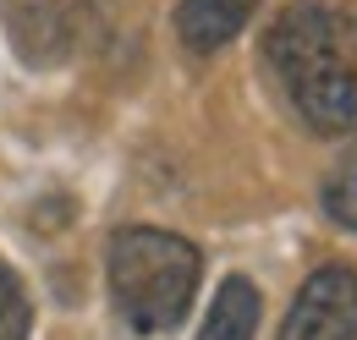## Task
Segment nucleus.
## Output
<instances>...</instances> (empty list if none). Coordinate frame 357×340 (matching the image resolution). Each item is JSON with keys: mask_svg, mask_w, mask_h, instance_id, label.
Listing matches in <instances>:
<instances>
[{"mask_svg": "<svg viewBox=\"0 0 357 340\" xmlns=\"http://www.w3.org/2000/svg\"><path fill=\"white\" fill-rule=\"evenodd\" d=\"M264 66L324 137L357 132V17L330 0L286 6L264 33Z\"/></svg>", "mask_w": 357, "mask_h": 340, "instance_id": "f257e3e1", "label": "nucleus"}, {"mask_svg": "<svg viewBox=\"0 0 357 340\" xmlns=\"http://www.w3.org/2000/svg\"><path fill=\"white\" fill-rule=\"evenodd\" d=\"M28 324H33V307L22 297L17 275L0 263V340H28Z\"/></svg>", "mask_w": 357, "mask_h": 340, "instance_id": "0eeeda50", "label": "nucleus"}, {"mask_svg": "<svg viewBox=\"0 0 357 340\" xmlns=\"http://www.w3.org/2000/svg\"><path fill=\"white\" fill-rule=\"evenodd\" d=\"M259 0H176V39L192 55H215L253 22Z\"/></svg>", "mask_w": 357, "mask_h": 340, "instance_id": "20e7f679", "label": "nucleus"}, {"mask_svg": "<svg viewBox=\"0 0 357 340\" xmlns=\"http://www.w3.org/2000/svg\"><path fill=\"white\" fill-rule=\"evenodd\" d=\"M105 275H110V297L121 307V318L137 335H165L187 318V307L198 297L204 258L176 231L121 225L105 247Z\"/></svg>", "mask_w": 357, "mask_h": 340, "instance_id": "f03ea898", "label": "nucleus"}, {"mask_svg": "<svg viewBox=\"0 0 357 340\" xmlns=\"http://www.w3.org/2000/svg\"><path fill=\"white\" fill-rule=\"evenodd\" d=\"M324 214L341 231H357V148L324 176Z\"/></svg>", "mask_w": 357, "mask_h": 340, "instance_id": "423d86ee", "label": "nucleus"}, {"mask_svg": "<svg viewBox=\"0 0 357 340\" xmlns=\"http://www.w3.org/2000/svg\"><path fill=\"white\" fill-rule=\"evenodd\" d=\"M280 340H357V269H313L280 324Z\"/></svg>", "mask_w": 357, "mask_h": 340, "instance_id": "7ed1b4c3", "label": "nucleus"}, {"mask_svg": "<svg viewBox=\"0 0 357 340\" xmlns=\"http://www.w3.org/2000/svg\"><path fill=\"white\" fill-rule=\"evenodd\" d=\"M259 313H264L259 286H253L248 275H225L215 302H209V313H204L198 340H253L259 335Z\"/></svg>", "mask_w": 357, "mask_h": 340, "instance_id": "39448f33", "label": "nucleus"}]
</instances>
